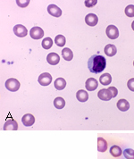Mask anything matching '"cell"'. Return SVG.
Instances as JSON below:
<instances>
[{
    "mask_svg": "<svg viewBox=\"0 0 134 159\" xmlns=\"http://www.w3.org/2000/svg\"><path fill=\"white\" fill-rule=\"evenodd\" d=\"M106 66V60L103 56L94 55L91 56L88 61V68L92 73H100L105 70Z\"/></svg>",
    "mask_w": 134,
    "mask_h": 159,
    "instance_id": "1",
    "label": "cell"
},
{
    "mask_svg": "<svg viewBox=\"0 0 134 159\" xmlns=\"http://www.w3.org/2000/svg\"><path fill=\"white\" fill-rule=\"evenodd\" d=\"M5 86H6V88H7L9 91H11V92H15V91H17V90L20 89L21 84H20L19 80L17 79L10 78V79H8L7 81H6Z\"/></svg>",
    "mask_w": 134,
    "mask_h": 159,
    "instance_id": "2",
    "label": "cell"
},
{
    "mask_svg": "<svg viewBox=\"0 0 134 159\" xmlns=\"http://www.w3.org/2000/svg\"><path fill=\"white\" fill-rule=\"evenodd\" d=\"M106 36L108 37L110 39H116L119 37V30L118 28L114 25H109L107 26L106 30Z\"/></svg>",
    "mask_w": 134,
    "mask_h": 159,
    "instance_id": "3",
    "label": "cell"
},
{
    "mask_svg": "<svg viewBox=\"0 0 134 159\" xmlns=\"http://www.w3.org/2000/svg\"><path fill=\"white\" fill-rule=\"evenodd\" d=\"M38 81L41 86H49L52 81V76L49 72H44L39 76Z\"/></svg>",
    "mask_w": 134,
    "mask_h": 159,
    "instance_id": "4",
    "label": "cell"
},
{
    "mask_svg": "<svg viewBox=\"0 0 134 159\" xmlns=\"http://www.w3.org/2000/svg\"><path fill=\"white\" fill-rule=\"evenodd\" d=\"M30 36L33 39H40L44 37V30L40 27L35 26L30 30Z\"/></svg>",
    "mask_w": 134,
    "mask_h": 159,
    "instance_id": "5",
    "label": "cell"
},
{
    "mask_svg": "<svg viewBox=\"0 0 134 159\" xmlns=\"http://www.w3.org/2000/svg\"><path fill=\"white\" fill-rule=\"evenodd\" d=\"M14 33L19 38H23V37L27 36L28 30L22 24H16L14 27Z\"/></svg>",
    "mask_w": 134,
    "mask_h": 159,
    "instance_id": "6",
    "label": "cell"
},
{
    "mask_svg": "<svg viewBox=\"0 0 134 159\" xmlns=\"http://www.w3.org/2000/svg\"><path fill=\"white\" fill-rule=\"evenodd\" d=\"M98 97L99 99L103 101H109L113 98V95L108 89H102L101 90H99Z\"/></svg>",
    "mask_w": 134,
    "mask_h": 159,
    "instance_id": "7",
    "label": "cell"
},
{
    "mask_svg": "<svg viewBox=\"0 0 134 159\" xmlns=\"http://www.w3.org/2000/svg\"><path fill=\"white\" fill-rule=\"evenodd\" d=\"M99 86V82L95 78H89L85 82V88L89 91H94Z\"/></svg>",
    "mask_w": 134,
    "mask_h": 159,
    "instance_id": "8",
    "label": "cell"
},
{
    "mask_svg": "<svg viewBox=\"0 0 134 159\" xmlns=\"http://www.w3.org/2000/svg\"><path fill=\"white\" fill-rule=\"evenodd\" d=\"M98 22H99V18L95 14H88L85 16V22L89 26L94 27L98 24Z\"/></svg>",
    "mask_w": 134,
    "mask_h": 159,
    "instance_id": "9",
    "label": "cell"
},
{
    "mask_svg": "<svg viewBox=\"0 0 134 159\" xmlns=\"http://www.w3.org/2000/svg\"><path fill=\"white\" fill-rule=\"evenodd\" d=\"M48 12L50 15L54 16V17H60L62 15V10L60 7H58L57 5L51 4L48 7Z\"/></svg>",
    "mask_w": 134,
    "mask_h": 159,
    "instance_id": "10",
    "label": "cell"
},
{
    "mask_svg": "<svg viewBox=\"0 0 134 159\" xmlns=\"http://www.w3.org/2000/svg\"><path fill=\"white\" fill-rule=\"evenodd\" d=\"M21 122L22 124L26 127H30V126H32L34 123H35V118L34 116H32L31 114H26L22 116L21 118Z\"/></svg>",
    "mask_w": 134,
    "mask_h": 159,
    "instance_id": "11",
    "label": "cell"
},
{
    "mask_svg": "<svg viewBox=\"0 0 134 159\" xmlns=\"http://www.w3.org/2000/svg\"><path fill=\"white\" fill-rule=\"evenodd\" d=\"M47 61L50 65H57L60 62V57L57 53H49L47 57Z\"/></svg>",
    "mask_w": 134,
    "mask_h": 159,
    "instance_id": "12",
    "label": "cell"
},
{
    "mask_svg": "<svg viewBox=\"0 0 134 159\" xmlns=\"http://www.w3.org/2000/svg\"><path fill=\"white\" fill-rule=\"evenodd\" d=\"M3 129L4 130H18V123L16 121L12 120V119L8 120L4 124Z\"/></svg>",
    "mask_w": 134,
    "mask_h": 159,
    "instance_id": "13",
    "label": "cell"
},
{
    "mask_svg": "<svg viewBox=\"0 0 134 159\" xmlns=\"http://www.w3.org/2000/svg\"><path fill=\"white\" fill-rule=\"evenodd\" d=\"M104 52H105V54H106L107 57H113V56H115L116 55V53H117V48H116V47L113 45V44H108V45H106V47H105V49H104Z\"/></svg>",
    "mask_w": 134,
    "mask_h": 159,
    "instance_id": "14",
    "label": "cell"
},
{
    "mask_svg": "<svg viewBox=\"0 0 134 159\" xmlns=\"http://www.w3.org/2000/svg\"><path fill=\"white\" fill-rule=\"evenodd\" d=\"M76 98L78 99V101L84 103L89 99V93L84 89H80L76 93Z\"/></svg>",
    "mask_w": 134,
    "mask_h": 159,
    "instance_id": "15",
    "label": "cell"
},
{
    "mask_svg": "<svg viewBox=\"0 0 134 159\" xmlns=\"http://www.w3.org/2000/svg\"><path fill=\"white\" fill-rule=\"evenodd\" d=\"M99 81H100V83H101L102 85L107 86V85H109V84L111 83V81H112V76H111L110 73H108V72L103 73V74L100 76V78H99Z\"/></svg>",
    "mask_w": 134,
    "mask_h": 159,
    "instance_id": "16",
    "label": "cell"
},
{
    "mask_svg": "<svg viewBox=\"0 0 134 159\" xmlns=\"http://www.w3.org/2000/svg\"><path fill=\"white\" fill-rule=\"evenodd\" d=\"M116 106H117V108L119 109L120 111H122V112H126V111H128L130 109V104H129V102L126 99H120V100H118Z\"/></svg>",
    "mask_w": 134,
    "mask_h": 159,
    "instance_id": "17",
    "label": "cell"
},
{
    "mask_svg": "<svg viewBox=\"0 0 134 159\" xmlns=\"http://www.w3.org/2000/svg\"><path fill=\"white\" fill-rule=\"evenodd\" d=\"M107 149V142L104 138H98V150L101 153L106 152Z\"/></svg>",
    "mask_w": 134,
    "mask_h": 159,
    "instance_id": "18",
    "label": "cell"
},
{
    "mask_svg": "<svg viewBox=\"0 0 134 159\" xmlns=\"http://www.w3.org/2000/svg\"><path fill=\"white\" fill-rule=\"evenodd\" d=\"M54 86L57 90H63L66 87V80L64 78H57L54 82Z\"/></svg>",
    "mask_w": 134,
    "mask_h": 159,
    "instance_id": "19",
    "label": "cell"
},
{
    "mask_svg": "<svg viewBox=\"0 0 134 159\" xmlns=\"http://www.w3.org/2000/svg\"><path fill=\"white\" fill-rule=\"evenodd\" d=\"M109 152H110V154L113 156V157H119L120 156H122V148H121L119 146H116V145L112 146L110 148V149H109Z\"/></svg>",
    "mask_w": 134,
    "mask_h": 159,
    "instance_id": "20",
    "label": "cell"
},
{
    "mask_svg": "<svg viewBox=\"0 0 134 159\" xmlns=\"http://www.w3.org/2000/svg\"><path fill=\"white\" fill-rule=\"evenodd\" d=\"M62 57L65 61H71L73 58V53L71 50L70 48H65L62 50Z\"/></svg>",
    "mask_w": 134,
    "mask_h": 159,
    "instance_id": "21",
    "label": "cell"
},
{
    "mask_svg": "<svg viewBox=\"0 0 134 159\" xmlns=\"http://www.w3.org/2000/svg\"><path fill=\"white\" fill-rule=\"evenodd\" d=\"M54 106L57 109H63L65 107V101L63 98L61 97H57L54 100Z\"/></svg>",
    "mask_w": 134,
    "mask_h": 159,
    "instance_id": "22",
    "label": "cell"
},
{
    "mask_svg": "<svg viewBox=\"0 0 134 159\" xmlns=\"http://www.w3.org/2000/svg\"><path fill=\"white\" fill-rule=\"evenodd\" d=\"M41 45H42V48L44 49H49V48H52V46H53V40H52V39L49 38V37L44 38Z\"/></svg>",
    "mask_w": 134,
    "mask_h": 159,
    "instance_id": "23",
    "label": "cell"
},
{
    "mask_svg": "<svg viewBox=\"0 0 134 159\" xmlns=\"http://www.w3.org/2000/svg\"><path fill=\"white\" fill-rule=\"evenodd\" d=\"M55 43L56 45H57L58 47H64L65 43H66V39L65 37L63 36V35H57L56 38H55Z\"/></svg>",
    "mask_w": 134,
    "mask_h": 159,
    "instance_id": "24",
    "label": "cell"
},
{
    "mask_svg": "<svg viewBox=\"0 0 134 159\" xmlns=\"http://www.w3.org/2000/svg\"><path fill=\"white\" fill-rule=\"evenodd\" d=\"M123 156L126 159H134V150L132 148H126L123 150Z\"/></svg>",
    "mask_w": 134,
    "mask_h": 159,
    "instance_id": "25",
    "label": "cell"
},
{
    "mask_svg": "<svg viewBox=\"0 0 134 159\" xmlns=\"http://www.w3.org/2000/svg\"><path fill=\"white\" fill-rule=\"evenodd\" d=\"M125 15H127L128 17H134V6L133 5H129L125 7L124 10Z\"/></svg>",
    "mask_w": 134,
    "mask_h": 159,
    "instance_id": "26",
    "label": "cell"
},
{
    "mask_svg": "<svg viewBox=\"0 0 134 159\" xmlns=\"http://www.w3.org/2000/svg\"><path fill=\"white\" fill-rule=\"evenodd\" d=\"M97 3H98L97 0H86V1H84V5L89 8L93 7L94 6L97 5Z\"/></svg>",
    "mask_w": 134,
    "mask_h": 159,
    "instance_id": "27",
    "label": "cell"
},
{
    "mask_svg": "<svg viewBox=\"0 0 134 159\" xmlns=\"http://www.w3.org/2000/svg\"><path fill=\"white\" fill-rule=\"evenodd\" d=\"M16 4L20 7H26L30 4V0L26 1H20V0H16Z\"/></svg>",
    "mask_w": 134,
    "mask_h": 159,
    "instance_id": "28",
    "label": "cell"
},
{
    "mask_svg": "<svg viewBox=\"0 0 134 159\" xmlns=\"http://www.w3.org/2000/svg\"><path fill=\"white\" fill-rule=\"evenodd\" d=\"M127 87L131 91L134 92V78H132V79H130L128 80Z\"/></svg>",
    "mask_w": 134,
    "mask_h": 159,
    "instance_id": "29",
    "label": "cell"
},
{
    "mask_svg": "<svg viewBox=\"0 0 134 159\" xmlns=\"http://www.w3.org/2000/svg\"><path fill=\"white\" fill-rule=\"evenodd\" d=\"M108 89L111 91V93L113 95V98H115L117 95H118V90H117V89L115 87H110L108 88Z\"/></svg>",
    "mask_w": 134,
    "mask_h": 159,
    "instance_id": "30",
    "label": "cell"
},
{
    "mask_svg": "<svg viewBox=\"0 0 134 159\" xmlns=\"http://www.w3.org/2000/svg\"><path fill=\"white\" fill-rule=\"evenodd\" d=\"M132 30H134V21L132 22Z\"/></svg>",
    "mask_w": 134,
    "mask_h": 159,
    "instance_id": "31",
    "label": "cell"
},
{
    "mask_svg": "<svg viewBox=\"0 0 134 159\" xmlns=\"http://www.w3.org/2000/svg\"><path fill=\"white\" fill-rule=\"evenodd\" d=\"M133 66H134V61H133Z\"/></svg>",
    "mask_w": 134,
    "mask_h": 159,
    "instance_id": "32",
    "label": "cell"
}]
</instances>
